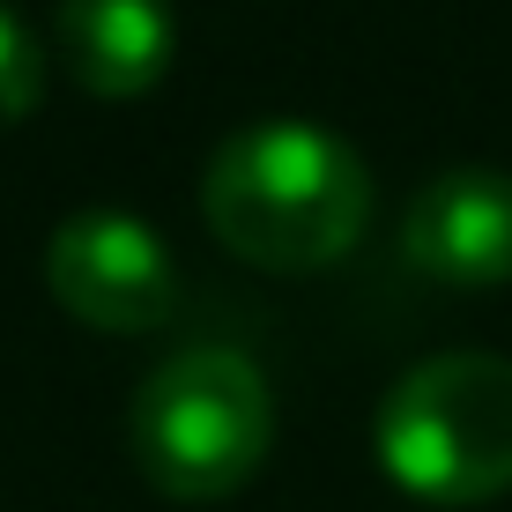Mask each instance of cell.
I'll use <instances>...</instances> for the list:
<instances>
[{
    "label": "cell",
    "instance_id": "obj_1",
    "mask_svg": "<svg viewBox=\"0 0 512 512\" xmlns=\"http://www.w3.org/2000/svg\"><path fill=\"white\" fill-rule=\"evenodd\" d=\"M201 216L245 268L312 275L334 268L372 223V171L342 134L305 119H268L216 149L201 179Z\"/></svg>",
    "mask_w": 512,
    "mask_h": 512
},
{
    "label": "cell",
    "instance_id": "obj_2",
    "mask_svg": "<svg viewBox=\"0 0 512 512\" xmlns=\"http://www.w3.org/2000/svg\"><path fill=\"white\" fill-rule=\"evenodd\" d=\"M134 468L179 505L238 498L275 446V394L245 349L193 342L171 349L134 394L127 416Z\"/></svg>",
    "mask_w": 512,
    "mask_h": 512
},
{
    "label": "cell",
    "instance_id": "obj_3",
    "mask_svg": "<svg viewBox=\"0 0 512 512\" xmlns=\"http://www.w3.org/2000/svg\"><path fill=\"white\" fill-rule=\"evenodd\" d=\"M379 468L423 505H490L512 490V357L446 349L379 401Z\"/></svg>",
    "mask_w": 512,
    "mask_h": 512
},
{
    "label": "cell",
    "instance_id": "obj_4",
    "mask_svg": "<svg viewBox=\"0 0 512 512\" xmlns=\"http://www.w3.org/2000/svg\"><path fill=\"white\" fill-rule=\"evenodd\" d=\"M45 290L97 334H149L179 312V260L127 208H75L45 238Z\"/></svg>",
    "mask_w": 512,
    "mask_h": 512
},
{
    "label": "cell",
    "instance_id": "obj_5",
    "mask_svg": "<svg viewBox=\"0 0 512 512\" xmlns=\"http://www.w3.org/2000/svg\"><path fill=\"white\" fill-rule=\"evenodd\" d=\"M401 260L446 290L512 282V171H438L401 216Z\"/></svg>",
    "mask_w": 512,
    "mask_h": 512
},
{
    "label": "cell",
    "instance_id": "obj_6",
    "mask_svg": "<svg viewBox=\"0 0 512 512\" xmlns=\"http://www.w3.org/2000/svg\"><path fill=\"white\" fill-rule=\"evenodd\" d=\"M52 30L67 75L90 97H149L179 52L171 0H60Z\"/></svg>",
    "mask_w": 512,
    "mask_h": 512
},
{
    "label": "cell",
    "instance_id": "obj_7",
    "mask_svg": "<svg viewBox=\"0 0 512 512\" xmlns=\"http://www.w3.org/2000/svg\"><path fill=\"white\" fill-rule=\"evenodd\" d=\"M45 97V45L30 38V23L0 0V127L30 119Z\"/></svg>",
    "mask_w": 512,
    "mask_h": 512
}]
</instances>
